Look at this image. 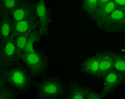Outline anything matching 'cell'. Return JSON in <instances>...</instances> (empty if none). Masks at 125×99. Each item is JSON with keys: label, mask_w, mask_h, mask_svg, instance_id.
Wrapping results in <instances>:
<instances>
[{"label": "cell", "mask_w": 125, "mask_h": 99, "mask_svg": "<svg viewBox=\"0 0 125 99\" xmlns=\"http://www.w3.org/2000/svg\"><path fill=\"white\" fill-rule=\"evenodd\" d=\"M103 79L104 86L101 93L104 97L115 92L118 86L125 82V75L116 69L112 70Z\"/></svg>", "instance_id": "52a82bcc"}, {"label": "cell", "mask_w": 125, "mask_h": 99, "mask_svg": "<svg viewBox=\"0 0 125 99\" xmlns=\"http://www.w3.org/2000/svg\"><path fill=\"white\" fill-rule=\"evenodd\" d=\"M35 86L39 99H55L64 96L67 89L62 81L56 76H44Z\"/></svg>", "instance_id": "7a4b0ae2"}, {"label": "cell", "mask_w": 125, "mask_h": 99, "mask_svg": "<svg viewBox=\"0 0 125 99\" xmlns=\"http://www.w3.org/2000/svg\"><path fill=\"white\" fill-rule=\"evenodd\" d=\"M10 14L14 21L27 19L37 14L35 2L23 0Z\"/></svg>", "instance_id": "ba28073f"}, {"label": "cell", "mask_w": 125, "mask_h": 99, "mask_svg": "<svg viewBox=\"0 0 125 99\" xmlns=\"http://www.w3.org/2000/svg\"><path fill=\"white\" fill-rule=\"evenodd\" d=\"M21 61L34 77L42 76L48 69V59L39 50L34 53H22Z\"/></svg>", "instance_id": "3957f363"}, {"label": "cell", "mask_w": 125, "mask_h": 99, "mask_svg": "<svg viewBox=\"0 0 125 99\" xmlns=\"http://www.w3.org/2000/svg\"><path fill=\"white\" fill-rule=\"evenodd\" d=\"M99 69V63L96 56L88 58L81 64V71L84 73L96 77Z\"/></svg>", "instance_id": "5bb4252c"}, {"label": "cell", "mask_w": 125, "mask_h": 99, "mask_svg": "<svg viewBox=\"0 0 125 99\" xmlns=\"http://www.w3.org/2000/svg\"><path fill=\"white\" fill-rule=\"evenodd\" d=\"M114 65L115 69L122 73L125 76V59L116 52L114 53Z\"/></svg>", "instance_id": "ffe728a7"}, {"label": "cell", "mask_w": 125, "mask_h": 99, "mask_svg": "<svg viewBox=\"0 0 125 99\" xmlns=\"http://www.w3.org/2000/svg\"><path fill=\"white\" fill-rule=\"evenodd\" d=\"M83 1H84V0H83Z\"/></svg>", "instance_id": "4316f807"}, {"label": "cell", "mask_w": 125, "mask_h": 99, "mask_svg": "<svg viewBox=\"0 0 125 99\" xmlns=\"http://www.w3.org/2000/svg\"><path fill=\"white\" fill-rule=\"evenodd\" d=\"M3 69L7 77L8 83L17 89L18 91L26 92L31 89L34 76L27 67L26 68L18 63Z\"/></svg>", "instance_id": "6da1fadb"}, {"label": "cell", "mask_w": 125, "mask_h": 99, "mask_svg": "<svg viewBox=\"0 0 125 99\" xmlns=\"http://www.w3.org/2000/svg\"><path fill=\"white\" fill-rule=\"evenodd\" d=\"M104 96L102 95V93H97L96 92L92 90H89V93H87L86 99H103Z\"/></svg>", "instance_id": "44dd1931"}, {"label": "cell", "mask_w": 125, "mask_h": 99, "mask_svg": "<svg viewBox=\"0 0 125 99\" xmlns=\"http://www.w3.org/2000/svg\"><path fill=\"white\" fill-rule=\"evenodd\" d=\"M101 30L109 33H120L125 31V11L119 6L104 19L96 22Z\"/></svg>", "instance_id": "277c9868"}, {"label": "cell", "mask_w": 125, "mask_h": 99, "mask_svg": "<svg viewBox=\"0 0 125 99\" xmlns=\"http://www.w3.org/2000/svg\"><path fill=\"white\" fill-rule=\"evenodd\" d=\"M27 1H33V2H35L36 1H37L38 0H27Z\"/></svg>", "instance_id": "d4e9b609"}, {"label": "cell", "mask_w": 125, "mask_h": 99, "mask_svg": "<svg viewBox=\"0 0 125 99\" xmlns=\"http://www.w3.org/2000/svg\"><path fill=\"white\" fill-rule=\"evenodd\" d=\"M40 27V21L37 15H34L27 19L14 21L11 27L10 36L14 38L16 36L23 35L27 32H31Z\"/></svg>", "instance_id": "8992f818"}, {"label": "cell", "mask_w": 125, "mask_h": 99, "mask_svg": "<svg viewBox=\"0 0 125 99\" xmlns=\"http://www.w3.org/2000/svg\"><path fill=\"white\" fill-rule=\"evenodd\" d=\"M119 7V5L116 1L114 0H111L103 6L98 7L95 11L93 13V14L91 15L89 17L91 19L96 22L98 21L104 19Z\"/></svg>", "instance_id": "8fae6325"}, {"label": "cell", "mask_w": 125, "mask_h": 99, "mask_svg": "<svg viewBox=\"0 0 125 99\" xmlns=\"http://www.w3.org/2000/svg\"><path fill=\"white\" fill-rule=\"evenodd\" d=\"M15 45L14 38L10 36L0 42V69H7L15 63Z\"/></svg>", "instance_id": "5b68a950"}, {"label": "cell", "mask_w": 125, "mask_h": 99, "mask_svg": "<svg viewBox=\"0 0 125 99\" xmlns=\"http://www.w3.org/2000/svg\"><path fill=\"white\" fill-rule=\"evenodd\" d=\"M109 1H111V0H98V7L103 6L104 4H106Z\"/></svg>", "instance_id": "603a6c76"}, {"label": "cell", "mask_w": 125, "mask_h": 99, "mask_svg": "<svg viewBox=\"0 0 125 99\" xmlns=\"http://www.w3.org/2000/svg\"><path fill=\"white\" fill-rule=\"evenodd\" d=\"M121 7H122V9L125 11V5H123V6H121Z\"/></svg>", "instance_id": "cb8c5ba5"}, {"label": "cell", "mask_w": 125, "mask_h": 99, "mask_svg": "<svg viewBox=\"0 0 125 99\" xmlns=\"http://www.w3.org/2000/svg\"><path fill=\"white\" fill-rule=\"evenodd\" d=\"M120 56H122V57L124 59H125V55H120Z\"/></svg>", "instance_id": "484cf974"}, {"label": "cell", "mask_w": 125, "mask_h": 99, "mask_svg": "<svg viewBox=\"0 0 125 99\" xmlns=\"http://www.w3.org/2000/svg\"><path fill=\"white\" fill-rule=\"evenodd\" d=\"M23 0H0V17L10 14Z\"/></svg>", "instance_id": "e0dca14e"}, {"label": "cell", "mask_w": 125, "mask_h": 99, "mask_svg": "<svg viewBox=\"0 0 125 99\" xmlns=\"http://www.w3.org/2000/svg\"><path fill=\"white\" fill-rule=\"evenodd\" d=\"M13 23L14 20L11 14H5L0 17V42L4 41L10 37Z\"/></svg>", "instance_id": "4fadbf2b"}, {"label": "cell", "mask_w": 125, "mask_h": 99, "mask_svg": "<svg viewBox=\"0 0 125 99\" xmlns=\"http://www.w3.org/2000/svg\"><path fill=\"white\" fill-rule=\"evenodd\" d=\"M42 34L39 33V29H35L32 31L29 34V36L27 40V43L25 45V47L24 49L23 53H34L37 51L34 49V44L35 42H39L41 38Z\"/></svg>", "instance_id": "2e32d148"}, {"label": "cell", "mask_w": 125, "mask_h": 99, "mask_svg": "<svg viewBox=\"0 0 125 99\" xmlns=\"http://www.w3.org/2000/svg\"><path fill=\"white\" fill-rule=\"evenodd\" d=\"M98 7V0H84L82 4V9L86 11L89 17L93 14Z\"/></svg>", "instance_id": "d6986e66"}, {"label": "cell", "mask_w": 125, "mask_h": 99, "mask_svg": "<svg viewBox=\"0 0 125 99\" xmlns=\"http://www.w3.org/2000/svg\"><path fill=\"white\" fill-rule=\"evenodd\" d=\"M7 83H8L7 77L3 69H0V89L3 88Z\"/></svg>", "instance_id": "7402d4cb"}, {"label": "cell", "mask_w": 125, "mask_h": 99, "mask_svg": "<svg viewBox=\"0 0 125 99\" xmlns=\"http://www.w3.org/2000/svg\"><path fill=\"white\" fill-rule=\"evenodd\" d=\"M17 95V89L10 83L0 89V99H14Z\"/></svg>", "instance_id": "ac0fdd59"}, {"label": "cell", "mask_w": 125, "mask_h": 99, "mask_svg": "<svg viewBox=\"0 0 125 99\" xmlns=\"http://www.w3.org/2000/svg\"><path fill=\"white\" fill-rule=\"evenodd\" d=\"M89 90V87H82L79 86L76 82H71L67 87L64 97L67 99H86Z\"/></svg>", "instance_id": "7c38bea8"}, {"label": "cell", "mask_w": 125, "mask_h": 99, "mask_svg": "<svg viewBox=\"0 0 125 99\" xmlns=\"http://www.w3.org/2000/svg\"><path fill=\"white\" fill-rule=\"evenodd\" d=\"M114 51H106L96 53V58L99 63V69L96 75L97 79L104 78L112 70L115 69L114 65Z\"/></svg>", "instance_id": "30bf717a"}, {"label": "cell", "mask_w": 125, "mask_h": 99, "mask_svg": "<svg viewBox=\"0 0 125 99\" xmlns=\"http://www.w3.org/2000/svg\"><path fill=\"white\" fill-rule=\"evenodd\" d=\"M36 13L40 21V27L39 29L42 36H46L49 34V26L51 22L50 11L47 8L45 0H38L35 2Z\"/></svg>", "instance_id": "9c48e42d"}, {"label": "cell", "mask_w": 125, "mask_h": 99, "mask_svg": "<svg viewBox=\"0 0 125 99\" xmlns=\"http://www.w3.org/2000/svg\"><path fill=\"white\" fill-rule=\"evenodd\" d=\"M30 33L31 32H27L23 35L18 36L14 38V42L15 45V58H14L15 63H19L21 60V55L23 53V51L27 43V40Z\"/></svg>", "instance_id": "9a60e30c"}]
</instances>
